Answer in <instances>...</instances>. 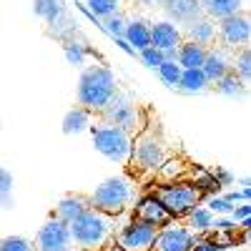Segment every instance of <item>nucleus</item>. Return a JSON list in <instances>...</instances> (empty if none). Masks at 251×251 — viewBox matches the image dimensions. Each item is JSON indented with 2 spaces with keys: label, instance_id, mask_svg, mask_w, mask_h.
Returning a JSON list of instances; mask_svg holds the SVG:
<instances>
[{
  "label": "nucleus",
  "instance_id": "5701e85b",
  "mask_svg": "<svg viewBox=\"0 0 251 251\" xmlns=\"http://www.w3.org/2000/svg\"><path fill=\"white\" fill-rule=\"evenodd\" d=\"M203 5V15L214 18L216 23L234 13H241L244 10V0H201Z\"/></svg>",
  "mask_w": 251,
  "mask_h": 251
},
{
  "label": "nucleus",
  "instance_id": "393cba45",
  "mask_svg": "<svg viewBox=\"0 0 251 251\" xmlns=\"http://www.w3.org/2000/svg\"><path fill=\"white\" fill-rule=\"evenodd\" d=\"M33 13L46 25H50L68 13V5H66V0H33Z\"/></svg>",
  "mask_w": 251,
  "mask_h": 251
},
{
  "label": "nucleus",
  "instance_id": "a878e982",
  "mask_svg": "<svg viewBox=\"0 0 251 251\" xmlns=\"http://www.w3.org/2000/svg\"><path fill=\"white\" fill-rule=\"evenodd\" d=\"M91 53H93V50L83 43V40H78V38H71V40H66V43H63V55H66L68 66H73V68H80V71L86 68Z\"/></svg>",
  "mask_w": 251,
  "mask_h": 251
},
{
  "label": "nucleus",
  "instance_id": "cd10ccee",
  "mask_svg": "<svg viewBox=\"0 0 251 251\" xmlns=\"http://www.w3.org/2000/svg\"><path fill=\"white\" fill-rule=\"evenodd\" d=\"M156 75L161 78L163 86H169L171 91H178V86H181V75H183V66H181L178 60H166L163 66L156 71Z\"/></svg>",
  "mask_w": 251,
  "mask_h": 251
},
{
  "label": "nucleus",
  "instance_id": "49530a36",
  "mask_svg": "<svg viewBox=\"0 0 251 251\" xmlns=\"http://www.w3.org/2000/svg\"><path fill=\"white\" fill-rule=\"evenodd\" d=\"M246 228H251V216H249V219H244V221H241V231H246Z\"/></svg>",
  "mask_w": 251,
  "mask_h": 251
},
{
  "label": "nucleus",
  "instance_id": "79ce46f5",
  "mask_svg": "<svg viewBox=\"0 0 251 251\" xmlns=\"http://www.w3.org/2000/svg\"><path fill=\"white\" fill-rule=\"evenodd\" d=\"M13 206H15V199H13V194H3V208H5V211H10Z\"/></svg>",
  "mask_w": 251,
  "mask_h": 251
},
{
  "label": "nucleus",
  "instance_id": "c03bdc74",
  "mask_svg": "<svg viewBox=\"0 0 251 251\" xmlns=\"http://www.w3.org/2000/svg\"><path fill=\"white\" fill-rule=\"evenodd\" d=\"M236 183H239L241 188H251V176H239Z\"/></svg>",
  "mask_w": 251,
  "mask_h": 251
},
{
  "label": "nucleus",
  "instance_id": "39448f33",
  "mask_svg": "<svg viewBox=\"0 0 251 251\" xmlns=\"http://www.w3.org/2000/svg\"><path fill=\"white\" fill-rule=\"evenodd\" d=\"M153 194L163 201V206L169 208V214L174 221H183L194 208L203 201L199 188L191 181H163L158 186H153Z\"/></svg>",
  "mask_w": 251,
  "mask_h": 251
},
{
  "label": "nucleus",
  "instance_id": "a19ab883",
  "mask_svg": "<svg viewBox=\"0 0 251 251\" xmlns=\"http://www.w3.org/2000/svg\"><path fill=\"white\" fill-rule=\"evenodd\" d=\"M228 201H234V203H244V194H241V188H228V191L224 194Z\"/></svg>",
  "mask_w": 251,
  "mask_h": 251
},
{
  "label": "nucleus",
  "instance_id": "f257e3e1",
  "mask_svg": "<svg viewBox=\"0 0 251 251\" xmlns=\"http://www.w3.org/2000/svg\"><path fill=\"white\" fill-rule=\"evenodd\" d=\"M118 91V78L108 63H91L78 75L75 98L78 106H86L93 113H103Z\"/></svg>",
  "mask_w": 251,
  "mask_h": 251
},
{
  "label": "nucleus",
  "instance_id": "4468645a",
  "mask_svg": "<svg viewBox=\"0 0 251 251\" xmlns=\"http://www.w3.org/2000/svg\"><path fill=\"white\" fill-rule=\"evenodd\" d=\"M161 13H163V18L174 20V23H178L183 28L191 20L203 15V5H201V0H163Z\"/></svg>",
  "mask_w": 251,
  "mask_h": 251
},
{
  "label": "nucleus",
  "instance_id": "7c9ffc66",
  "mask_svg": "<svg viewBox=\"0 0 251 251\" xmlns=\"http://www.w3.org/2000/svg\"><path fill=\"white\" fill-rule=\"evenodd\" d=\"M86 8L103 23L106 18L121 13V0H86Z\"/></svg>",
  "mask_w": 251,
  "mask_h": 251
},
{
  "label": "nucleus",
  "instance_id": "e433bc0d",
  "mask_svg": "<svg viewBox=\"0 0 251 251\" xmlns=\"http://www.w3.org/2000/svg\"><path fill=\"white\" fill-rule=\"evenodd\" d=\"M214 231L221 236H236V231H241V224L234 216H216Z\"/></svg>",
  "mask_w": 251,
  "mask_h": 251
},
{
  "label": "nucleus",
  "instance_id": "de8ad7c7",
  "mask_svg": "<svg viewBox=\"0 0 251 251\" xmlns=\"http://www.w3.org/2000/svg\"><path fill=\"white\" fill-rule=\"evenodd\" d=\"M241 194H244V201H251V188H241Z\"/></svg>",
  "mask_w": 251,
  "mask_h": 251
},
{
  "label": "nucleus",
  "instance_id": "1a4fd4ad",
  "mask_svg": "<svg viewBox=\"0 0 251 251\" xmlns=\"http://www.w3.org/2000/svg\"><path fill=\"white\" fill-rule=\"evenodd\" d=\"M73 246H75V241H73L71 224L58 219L55 214H50V219L40 226L38 234H35V249L38 251H71Z\"/></svg>",
  "mask_w": 251,
  "mask_h": 251
},
{
  "label": "nucleus",
  "instance_id": "a18cd8bd",
  "mask_svg": "<svg viewBox=\"0 0 251 251\" xmlns=\"http://www.w3.org/2000/svg\"><path fill=\"white\" fill-rule=\"evenodd\" d=\"M138 3H141V5H146V8H156V5L161 8L163 0H138Z\"/></svg>",
  "mask_w": 251,
  "mask_h": 251
},
{
  "label": "nucleus",
  "instance_id": "a211bd4d",
  "mask_svg": "<svg viewBox=\"0 0 251 251\" xmlns=\"http://www.w3.org/2000/svg\"><path fill=\"white\" fill-rule=\"evenodd\" d=\"M91 208V199L88 196H80V194H68V196H63L55 208H53V214L58 219H63L66 224H73L80 214H86Z\"/></svg>",
  "mask_w": 251,
  "mask_h": 251
},
{
  "label": "nucleus",
  "instance_id": "c85d7f7f",
  "mask_svg": "<svg viewBox=\"0 0 251 251\" xmlns=\"http://www.w3.org/2000/svg\"><path fill=\"white\" fill-rule=\"evenodd\" d=\"M48 35L55 38V40H60V43H66V40L75 38V20L71 18V13H66L63 18H58L55 23H50V25H48Z\"/></svg>",
  "mask_w": 251,
  "mask_h": 251
},
{
  "label": "nucleus",
  "instance_id": "412c9836",
  "mask_svg": "<svg viewBox=\"0 0 251 251\" xmlns=\"http://www.w3.org/2000/svg\"><path fill=\"white\" fill-rule=\"evenodd\" d=\"M183 221H186V226L191 228L194 234H211L214 231V224H216V214L206 203H199Z\"/></svg>",
  "mask_w": 251,
  "mask_h": 251
},
{
  "label": "nucleus",
  "instance_id": "aec40b11",
  "mask_svg": "<svg viewBox=\"0 0 251 251\" xmlns=\"http://www.w3.org/2000/svg\"><path fill=\"white\" fill-rule=\"evenodd\" d=\"M211 88H214V83L208 80L203 68H183L178 93H183V96H201V93L211 91Z\"/></svg>",
  "mask_w": 251,
  "mask_h": 251
},
{
  "label": "nucleus",
  "instance_id": "c756f323",
  "mask_svg": "<svg viewBox=\"0 0 251 251\" xmlns=\"http://www.w3.org/2000/svg\"><path fill=\"white\" fill-rule=\"evenodd\" d=\"M186 171H188V166H186L183 158L169 156V158H166V163L158 169V176H161L163 181H181V178L186 176Z\"/></svg>",
  "mask_w": 251,
  "mask_h": 251
},
{
  "label": "nucleus",
  "instance_id": "7ed1b4c3",
  "mask_svg": "<svg viewBox=\"0 0 251 251\" xmlns=\"http://www.w3.org/2000/svg\"><path fill=\"white\" fill-rule=\"evenodd\" d=\"M118 219H121V216H111V214L98 211V208L91 206L86 214H80V216L71 224L75 246L88 249V251H100L106 244H111V241L116 239Z\"/></svg>",
  "mask_w": 251,
  "mask_h": 251
},
{
  "label": "nucleus",
  "instance_id": "37998d69",
  "mask_svg": "<svg viewBox=\"0 0 251 251\" xmlns=\"http://www.w3.org/2000/svg\"><path fill=\"white\" fill-rule=\"evenodd\" d=\"M100 251H126V249H123V246H121V244H118V241L113 239L111 244H106V246H103Z\"/></svg>",
  "mask_w": 251,
  "mask_h": 251
},
{
  "label": "nucleus",
  "instance_id": "6e6552de",
  "mask_svg": "<svg viewBox=\"0 0 251 251\" xmlns=\"http://www.w3.org/2000/svg\"><path fill=\"white\" fill-rule=\"evenodd\" d=\"M156 236H158V226L143 221L138 216H131L126 224H121L118 231H116V241L126 251H153Z\"/></svg>",
  "mask_w": 251,
  "mask_h": 251
},
{
  "label": "nucleus",
  "instance_id": "ea45409f",
  "mask_svg": "<svg viewBox=\"0 0 251 251\" xmlns=\"http://www.w3.org/2000/svg\"><path fill=\"white\" fill-rule=\"evenodd\" d=\"M239 224L244 221V219H249L251 216V201H244V203H236V208H234V214H231Z\"/></svg>",
  "mask_w": 251,
  "mask_h": 251
},
{
  "label": "nucleus",
  "instance_id": "b1692460",
  "mask_svg": "<svg viewBox=\"0 0 251 251\" xmlns=\"http://www.w3.org/2000/svg\"><path fill=\"white\" fill-rule=\"evenodd\" d=\"M208 55V48L201 43H194V40H183V46L178 48V63L183 68H203Z\"/></svg>",
  "mask_w": 251,
  "mask_h": 251
},
{
  "label": "nucleus",
  "instance_id": "9b49d317",
  "mask_svg": "<svg viewBox=\"0 0 251 251\" xmlns=\"http://www.w3.org/2000/svg\"><path fill=\"white\" fill-rule=\"evenodd\" d=\"M194 239L196 234L186 226V221H171L158 228L153 251H194Z\"/></svg>",
  "mask_w": 251,
  "mask_h": 251
},
{
  "label": "nucleus",
  "instance_id": "58836bf2",
  "mask_svg": "<svg viewBox=\"0 0 251 251\" xmlns=\"http://www.w3.org/2000/svg\"><path fill=\"white\" fill-rule=\"evenodd\" d=\"M13 188H15V178L8 169L0 171V194H13Z\"/></svg>",
  "mask_w": 251,
  "mask_h": 251
},
{
  "label": "nucleus",
  "instance_id": "473e14b6",
  "mask_svg": "<svg viewBox=\"0 0 251 251\" xmlns=\"http://www.w3.org/2000/svg\"><path fill=\"white\" fill-rule=\"evenodd\" d=\"M234 71L251 86V46L234 53Z\"/></svg>",
  "mask_w": 251,
  "mask_h": 251
},
{
  "label": "nucleus",
  "instance_id": "dca6fc26",
  "mask_svg": "<svg viewBox=\"0 0 251 251\" xmlns=\"http://www.w3.org/2000/svg\"><path fill=\"white\" fill-rule=\"evenodd\" d=\"M183 35H186V40H194V43L211 48L219 40V23L208 15H201V18L191 20L188 25H183Z\"/></svg>",
  "mask_w": 251,
  "mask_h": 251
},
{
  "label": "nucleus",
  "instance_id": "09e8293b",
  "mask_svg": "<svg viewBox=\"0 0 251 251\" xmlns=\"http://www.w3.org/2000/svg\"><path fill=\"white\" fill-rule=\"evenodd\" d=\"M244 241L251 244V228H246V231H244Z\"/></svg>",
  "mask_w": 251,
  "mask_h": 251
},
{
  "label": "nucleus",
  "instance_id": "f03ea898",
  "mask_svg": "<svg viewBox=\"0 0 251 251\" xmlns=\"http://www.w3.org/2000/svg\"><path fill=\"white\" fill-rule=\"evenodd\" d=\"M88 199H91V206L98 208V211H106L111 216H126L128 211H133L138 194H136L133 178L126 174H118V176H108L106 181H100L88 194Z\"/></svg>",
  "mask_w": 251,
  "mask_h": 251
},
{
  "label": "nucleus",
  "instance_id": "20e7f679",
  "mask_svg": "<svg viewBox=\"0 0 251 251\" xmlns=\"http://www.w3.org/2000/svg\"><path fill=\"white\" fill-rule=\"evenodd\" d=\"M91 143L93 149L108 158L111 163H118V166H128L131 163V153H133V133H128L121 126L106 121V118H98L93 126H91Z\"/></svg>",
  "mask_w": 251,
  "mask_h": 251
},
{
  "label": "nucleus",
  "instance_id": "f704fd0d",
  "mask_svg": "<svg viewBox=\"0 0 251 251\" xmlns=\"http://www.w3.org/2000/svg\"><path fill=\"white\" fill-rule=\"evenodd\" d=\"M0 251H38V249H35V241H30L28 236L10 234V236L3 239V244H0Z\"/></svg>",
  "mask_w": 251,
  "mask_h": 251
},
{
  "label": "nucleus",
  "instance_id": "0eeeda50",
  "mask_svg": "<svg viewBox=\"0 0 251 251\" xmlns=\"http://www.w3.org/2000/svg\"><path fill=\"white\" fill-rule=\"evenodd\" d=\"M100 118H106V121L121 126V128H126V131L133 133V136H138L141 128H143V113L136 106L133 96L126 93V91H118L116 93V98L108 103V108L100 113Z\"/></svg>",
  "mask_w": 251,
  "mask_h": 251
},
{
  "label": "nucleus",
  "instance_id": "6ab92c4d",
  "mask_svg": "<svg viewBox=\"0 0 251 251\" xmlns=\"http://www.w3.org/2000/svg\"><path fill=\"white\" fill-rule=\"evenodd\" d=\"M151 25L153 20H146L143 15H136L128 20V30H126V40L141 53L149 46H153V35H151Z\"/></svg>",
  "mask_w": 251,
  "mask_h": 251
},
{
  "label": "nucleus",
  "instance_id": "bb28decb",
  "mask_svg": "<svg viewBox=\"0 0 251 251\" xmlns=\"http://www.w3.org/2000/svg\"><path fill=\"white\" fill-rule=\"evenodd\" d=\"M191 183L199 188V194H201L203 201H206L208 196H219V194L224 191V188L219 186V181H216V176H214V171H206V169H196Z\"/></svg>",
  "mask_w": 251,
  "mask_h": 251
},
{
  "label": "nucleus",
  "instance_id": "ddd939ff",
  "mask_svg": "<svg viewBox=\"0 0 251 251\" xmlns=\"http://www.w3.org/2000/svg\"><path fill=\"white\" fill-rule=\"evenodd\" d=\"M151 35H153V46L161 48L163 53H169V50H178L183 46V28L178 23H174V20L169 18H161V20H153V25H151Z\"/></svg>",
  "mask_w": 251,
  "mask_h": 251
},
{
  "label": "nucleus",
  "instance_id": "2f4dec72",
  "mask_svg": "<svg viewBox=\"0 0 251 251\" xmlns=\"http://www.w3.org/2000/svg\"><path fill=\"white\" fill-rule=\"evenodd\" d=\"M128 20H131V18H126L123 13H116V15H111V18L103 20L100 28L106 30L113 40H118V38H126V30H128Z\"/></svg>",
  "mask_w": 251,
  "mask_h": 251
},
{
  "label": "nucleus",
  "instance_id": "4c0bfd02",
  "mask_svg": "<svg viewBox=\"0 0 251 251\" xmlns=\"http://www.w3.org/2000/svg\"><path fill=\"white\" fill-rule=\"evenodd\" d=\"M214 176H216V181H219L221 188H228V186L236 183V176L228 171V169H224V166H216V169H214Z\"/></svg>",
  "mask_w": 251,
  "mask_h": 251
},
{
  "label": "nucleus",
  "instance_id": "8fccbe9b",
  "mask_svg": "<svg viewBox=\"0 0 251 251\" xmlns=\"http://www.w3.org/2000/svg\"><path fill=\"white\" fill-rule=\"evenodd\" d=\"M71 251H88V249H80V246H73Z\"/></svg>",
  "mask_w": 251,
  "mask_h": 251
},
{
  "label": "nucleus",
  "instance_id": "c9c22d12",
  "mask_svg": "<svg viewBox=\"0 0 251 251\" xmlns=\"http://www.w3.org/2000/svg\"><path fill=\"white\" fill-rule=\"evenodd\" d=\"M203 203L211 208L216 216H231V214H234V208H236V203H234V201H228L224 194H219V196H208Z\"/></svg>",
  "mask_w": 251,
  "mask_h": 251
},
{
  "label": "nucleus",
  "instance_id": "4be33fe9",
  "mask_svg": "<svg viewBox=\"0 0 251 251\" xmlns=\"http://www.w3.org/2000/svg\"><path fill=\"white\" fill-rule=\"evenodd\" d=\"M211 91H216V93L224 96V98H244V96L249 93V83H246L236 71H231V73H226L221 80H216Z\"/></svg>",
  "mask_w": 251,
  "mask_h": 251
},
{
  "label": "nucleus",
  "instance_id": "72a5a7b5",
  "mask_svg": "<svg viewBox=\"0 0 251 251\" xmlns=\"http://www.w3.org/2000/svg\"><path fill=\"white\" fill-rule=\"evenodd\" d=\"M138 60H141L149 71H158L163 63H166V53H163L161 48H156V46H149L146 50L138 53Z\"/></svg>",
  "mask_w": 251,
  "mask_h": 251
},
{
  "label": "nucleus",
  "instance_id": "f3484780",
  "mask_svg": "<svg viewBox=\"0 0 251 251\" xmlns=\"http://www.w3.org/2000/svg\"><path fill=\"white\" fill-rule=\"evenodd\" d=\"M93 111H88L86 106H73L71 111H66V116H63L60 121V128L66 136H80V133H86L91 131V126H93Z\"/></svg>",
  "mask_w": 251,
  "mask_h": 251
},
{
  "label": "nucleus",
  "instance_id": "423d86ee",
  "mask_svg": "<svg viewBox=\"0 0 251 251\" xmlns=\"http://www.w3.org/2000/svg\"><path fill=\"white\" fill-rule=\"evenodd\" d=\"M169 153H166V143L161 136L151 131H141L133 138V153H131V169L141 174H156L166 163Z\"/></svg>",
  "mask_w": 251,
  "mask_h": 251
},
{
  "label": "nucleus",
  "instance_id": "9d476101",
  "mask_svg": "<svg viewBox=\"0 0 251 251\" xmlns=\"http://www.w3.org/2000/svg\"><path fill=\"white\" fill-rule=\"evenodd\" d=\"M219 43L234 53L251 46V15L246 10L219 20Z\"/></svg>",
  "mask_w": 251,
  "mask_h": 251
},
{
  "label": "nucleus",
  "instance_id": "2eb2a0df",
  "mask_svg": "<svg viewBox=\"0 0 251 251\" xmlns=\"http://www.w3.org/2000/svg\"><path fill=\"white\" fill-rule=\"evenodd\" d=\"M231 71H234V50H228L224 46L208 48V55H206V63H203V73L208 75V80L216 83Z\"/></svg>",
  "mask_w": 251,
  "mask_h": 251
},
{
  "label": "nucleus",
  "instance_id": "f8f14e48",
  "mask_svg": "<svg viewBox=\"0 0 251 251\" xmlns=\"http://www.w3.org/2000/svg\"><path fill=\"white\" fill-rule=\"evenodd\" d=\"M133 216L149 221V224H153V226H158V228L169 226V224L174 221L171 214H169V208L163 206V201H161L153 191L138 196V201H136V206H133Z\"/></svg>",
  "mask_w": 251,
  "mask_h": 251
}]
</instances>
